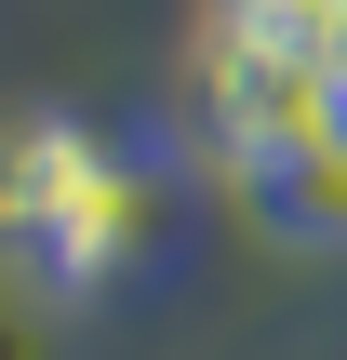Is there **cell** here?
Masks as SVG:
<instances>
[{
  "instance_id": "3",
  "label": "cell",
  "mask_w": 347,
  "mask_h": 360,
  "mask_svg": "<svg viewBox=\"0 0 347 360\" xmlns=\"http://www.w3.org/2000/svg\"><path fill=\"white\" fill-rule=\"evenodd\" d=\"M227 200H241V214H254V240H281V254H347V134L294 147V160L227 174Z\"/></svg>"
},
{
  "instance_id": "4",
  "label": "cell",
  "mask_w": 347,
  "mask_h": 360,
  "mask_svg": "<svg viewBox=\"0 0 347 360\" xmlns=\"http://www.w3.org/2000/svg\"><path fill=\"white\" fill-rule=\"evenodd\" d=\"M214 13H254V27H308V40H321L347 0H214Z\"/></svg>"
},
{
  "instance_id": "2",
  "label": "cell",
  "mask_w": 347,
  "mask_h": 360,
  "mask_svg": "<svg viewBox=\"0 0 347 360\" xmlns=\"http://www.w3.org/2000/svg\"><path fill=\"white\" fill-rule=\"evenodd\" d=\"M347 134V80L308 27H254V13H214L201 27V147L214 174H254V160H294Z\"/></svg>"
},
{
  "instance_id": "1",
  "label": "cell",
  "mask_w": 347,
  "mask_h": 360,
  "mask_svg": "<svg viewBox=\"0 0 347 360\" xmlns=\"http://www.w3.org/2000/svg\"><path fill=\"white\" fill-rule=\"evenodd\" d=\"M174 147L134 120L27 107L0 120V267L40 307H107L160 240H174Z\"/></svg>"
}]
</instances>
